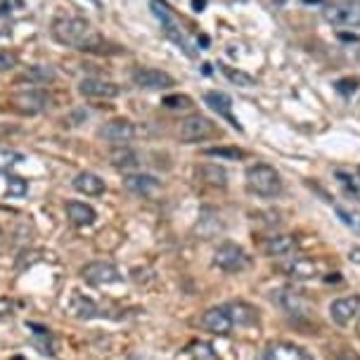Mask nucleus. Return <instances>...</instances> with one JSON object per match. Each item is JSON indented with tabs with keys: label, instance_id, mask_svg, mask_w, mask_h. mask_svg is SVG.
Wrapping results in <instances>:
<instances>
[{
	"label": "nucleus",
	"instance_id": "bb28decb",
	"mask_svg": "<svg viewBox=\"0 0 360 360\" xmlns=\"http://www.w3.org/2000/svg\"><path fill=\"white\" fill-rule=\"evenodd\" d=\"M57 79V72L53 67H43V64H36V67H29L27 72L22 74V81H29L34 86H48Z\"/></svg>",
	"mask_w": 360,
	"mask_h": 360
},
{
	"label": "nucleus",
	"instance_id": "c9c22d12",
	"mask_svg": "<svg viewBox=\"0 0 360 360\" xmlns=\"http://www.w3.org/2000/svg\"><path fill=\"white\" fill-rule=\"evenodd\" d=\"M24 8V0H0V15H10Z\"/></svg>",
	"mask_w": 360,
	"mask_h": 360
},
{
	"label": "nucleus",
	"instance_id": "a211bd4d",
	"mask_svg": "<svg viewBox=\"0 0 360 360\" xmlns=\"http://www.w3.org/2000/svg\"><path fill=\"white\" fill-rule=\"evenodd\" d=\"M204 102H207V105L214 109V112H218V117L228 119L230 126L237 128V131H242L240 121L233 117V100H230V95L218 93V90H209V93L204 95Z\"/></svg>",
	"mask_w": 360,
	"mask_h": 360
},
{
	"label": "nucleus",
	"instance_id": "a19ab883",
	"mask_svg": "<svg viewBox=\"0 0 360 360\" xmlns=\"http://www.w3.org/2000/svg\"><path fill=\"white\" fill-rule=\"evenodd\" d=\"M356 330H358V334H360V320H358V327H356Z\"/></svg>",
	"mask_w": 360,
	"mask_h": 360
},
{
	"label": "nucleus",
	"instance_id": "7ed1b4c3",
	"mask_svg": "<svg viewBox=\"0 0 360 360\" xmlns=\"http://www.w3.org/2000/svg\"><path fill=\"white\" fill-rule=\"evenodd\" d=\"M327 24L339 29H358L360 27V0H337L323 8Z\"/></svg>",
	"mask_w": 360,
	"mask_h": 360
},
{
	"label": "nucleus",
	"instance_id": "37998d69",
	"mask_svg": "<svg viewBox=\"0 0 360 360\" xmlns=\"http://www.w3.org/2000/svg\"><path fill=\"white\" fill-rule=\"evenodd\" d=\"M93 3H98V0H93Z\"/></svg>",
	"mask_w": 360,
	"mask_h": 360
},
{
	"label": "nucleus",
	"instance_id": "4be33fe9",
	"mask_svg": "<svg viewBox=\"0 0 360 360\" xmlns=\"http://www.w3.org/2000/svg\"><path fill=\"white\" fill-rule=\"evenodd\" d=\"M197 178L211 188H225L228 185V171L218 164H202L197 166Z\"/></svg>",
	"mask_w": 360,
	"mask_h": 360
},
{
	"label": "nucleus",
	"instance_id": "7c9ffc66",
	"mask_svg": "<svg viewBox=\"0 0 360 360\" xmlns=\"http://www.w3.org/2000/svg\"><path fill=\"white\" fill-rule=\"evenodd\" d=\"M192 358L195 360H221L218 358V353L214 351V346L207 344V342H197V344H192Z\"/></svg>",
	"mask_w": 360,
	"mask_h": 360
},
{
	"label": "nucleus",
	"instance_id": "f257e3e1",
	"mask_svg": "<svg viewBox=\"0 0 360 360\" xmlns=\"http://www.w3.org/2000/svg\"><path fill=\"white\" fill-rule=\"evenodd\" d=\"M53 38L57 43L83 50V53H102L105 50L102 36L81 17H57L53 22Z\"/></svg>",
	"mask_w": 360,
	"mask_h": 360
},
{
	"label": "nucleus",
	"instance_id": "1a4fd4ad",
	"mask_svg": "<svg viewBox=\"0 0 360 360\" xmlns=\"http://www.w3.org/2000/svg\"><path fill=\"white\" fill-rule=\"evenodd\" d=\"M280 273L294 282H308L318 278V263L306 256H292L285 263H280Z\"/></svg>",
	"mask_w": 360,
	"mask_h": 360
},
{
	"label": "nucleus",
	"instance_id": "ddd939ff",
	"mask_svg": "<svg viewBox=\"0 0 360 360\" xmlns=\"http://www.w3.org/2000/svg\"><path fill=\"white\" fill-rule=\"evenodd\" d=\"M100 135L107 140V143L121 147V145L131 143L135 135H138V128H135L133 121H128V119H114V121H109L105 128H102Z\"/></svg>",
	"mask_w": 360,
	"mask_h": 360
},
{
	"label": "nucleus",
	"instance_id": "4468645a",
	"mask_svg": "<svg viewBox=\"0 0 360 360\" xmlns=\"http://www.w3.org/2000/svg\"><path fill=\"white\" fill-rule=\"evenodd\" d=\"M360 313V297H342V299H334L330 304V315L337 325H351L353 320L358 318Z\"/></svg>",
	"mask_w": 360,
	"mask_h": 360
},
{
	"label": "nucleus",
	"instance_id": "ea45409f",
	"mask_svg": "<svg viewBox=\"0 0 360 360\" xmlns=\"http://www.w3.org/2000/svg\"><path fill=\"white\" fill-rule=\"evenodd\" d=\"M334 360H356V356H351V353H342V356L334 358Z\"/></svg>",
	"mask_w": 360,
	"mask_h": 360
},
{
	"label": "nucleus",
	"instance_id": "5701e85b",
	"mask_svg": "<svg viewBox=\"0 0 360 360\" xmlns=\"http://www.w3.org/2000/svg\"><path fill=\"white\" fill-rule=\"evenodd\" d=\"M67 214H69V221L74 225H79V228H86V225H93L98 214H95L93 207H88V204L83 202H69L67 204Z\"/></svg>",
	"mask_w": 360,
	"mask_h": 360
},
{
	"label": "nucleus",
	"instance_id": "f03ea898",
	"mask_svg": "<svg viewBox=\"0 0 360 360\" xmlns=\"http://www.w3.org/2000/svg\"><path fill=\"white\" fill-rule=\"evenodd\" d=\"M247 188L259 197H278L282 192L280 173L268 164H254L247 169Z\"/></svg>",
	"mask_w": 360,
	"mask_h": 360
},
{
	"label": "nucleus",
	"instance_id": "c85d7f7f",
	"mask_svg": "<svg viewBox=\"0 0 360 360\" xmlns=\"http://www.w3.org/2000/svg\"><path fill=\"white\" fill-rule=\"evenodd\" d=\"M204 154L214 159H225V162H237V159L247 157L244 150H237V147H211V150H204Z\"/></svg>",
	"mask_w": 360,
	"mask_h": 360
},
{
	"label": "nucleus",
	"instance_id": "4c0bfd02",
	"mask_svg": "<svg viewBox=\"0 0 360 360\" xmlns=\"http://www.w3.org/2000/svg\"><path fill=\"white\" fill-rule=\"evenodd\" d=\"M349 259L353 261V263H360V247H353L351 252H349Z\"/></svg>",
	"mask_w": 360,
	"mask_h": 360
},
{
	"label": "nucleus",
	"instance_id": "0eeeda50",
	"mask_svg": "<svg viewBox=\"0 0 360 360\" xmlns=\"http://www.w3.org/2000/svg\"><path fill=\"white\" fill-rule=\"evenodd\" d=\"M81 278L88 282V285L95 287H107V285H117V282L124 280L121 270L109 261H93L88 266L81 268Z\"/></svg>",
	"mask_w": 360,
	"mask_h": 360
},
{
	"label": "nucleus",
	"instance_id": "f8f14e48",
	"mask_svg": "<svg viewBox=\"0 0 360 360\" xmlns=\"http://www.w3.org/2000/svg\"><path fill=\"white\" fill-rule=\"evenodd\" d=\"M199 325H202L204 330L211 332V334H218V337H228V334L233 332V327H235L233 318H230V313L225 311V306L209 308V311L202 315Z\"/></svg>",
	"mask_w": 360,
	"mask_h": 360
},
{
	"label": "nucleus",
	"instance_id": "473e14b6",
	"mask_svg": "<svg viewBox=\"0 0 360 360\" xmlns=\"http://www.w3.org/2000/svg\"><path fill=\"white\" fill-rule=\"evenodd\" d=\"M162 105L169 107V109H190L192 100L188 98V95H169V98H164Z\"/></svg>",
	"mask_w": 360,
	"mask_h": 360
},
{
	"label": "nucleus",
	"instance_id": "a878e982",
	"mask_svg": "<svg viewBox=\"0 0 360 360\" xmlns=\"http://www.w3.org/2000/svg\"><path fill=\"white\" fill-rule=\"evenodd\" d=\"M27 330L34 332V344L38 346V351L45 356H55V344H53V334L48 327L38 325V323H27Z\"/></svg>",
	"mask_w": 360,
	"mask_h": 360
},
{
	"label": "nucleus",
	"instance_id": "423d86ee",
	"mask_svg": "<svg viewBox=\"0 0 360 360\" xmlns=\"http://www.w3.org/2000/svg\"><path fill=\"white\" fill-rule=\"evenodd\" d=\"M214 263L225 273H242V270L249 268V256L247 252L240 247V244H233V242H223L221 247L216 249L214 254Z\"/></svg>",
	"mask_w": 360,
	"mask_h": 360
},
{
	"label": "nucleus",
	"instance_id": "e433bc0d",
	"mask_svg": "<svg viewBox=\"0 0 360 360\" xmlns=\"http://www.w3.org/2000/svg\"><path fill=\"white\" fill-rule=\"evenodd\" d=\"M12 311H15V301L0 297V318H5V315H12Z\"/></svg>",
	"mask_w": 360,
	"mask_h": 360
},
{
	"label": "nucleus",
	"instance_id": "cd10ccee",
	"mask_svg": "<svg viewBox=\"0 0 360 360\" xmlns=\"http://www.w3.org/2000/svg\"><path fill=\"white\" fill-rule=\"evenodd\" d=\"M218 67H221V72L225 74V79H228L230 83H235V86H242V88H254L256 86V79L252 74L230 67V64H218Z\"/></svg>",
	"mask_w": 360,
	"mask_h": 360
},
{
	"label": "nucleus",
	"instance_id": "6ab92c4d",
	"mask_svg": "<svg viewBox=\"0 0 360 360\" xmlns=\"http://www.w3.org/2000/svg\"><path fill=\"white\" fill-rule=\"evenodd\" d=\"M294 249H297V240H294L292 235H273L263 242V252H266V256H275V259L294 254Z\"/></svg>",
	"mask_w": 360,
	"mask_h": 360
},
{
	"label": "nucleus",
	"instance_id": "412c9836",
	"mask_svg": "<svg viewBox=\"0 0 360 360\" xmlns=\"http://www.w3.org/2000/svg\"><path fill=\"white\" fill-rule=\"evenodd\" d=\"M74 190H79L81 195H88V197H98L105 192V180L90 171H83L74 178Z\"/></svg>",
	"mask_w": 360,
	"mask_h": 360
},
{
	"label": "nucleus",
	"instance_id": "9b49d317",
	"mask_svg": "<svg viewBox=\"0 0 360 360\" xmlns=\"http://www.w3.org/2000/svg\"><path fill=\"white\" fill-rule=\"evenodd\" d=\"M133 83L138 88L145 90H166L171 86H176L171 74L162 72V69H152V67H140L133 72Z\"/></svg>",
	"mask_w": 360,
	"mask_h": 360
},
{
	"label": "nucleus",
	"instance_id": "39448f33",
	"mask_svg": "<svg viewBox=\"0 0 360 360\" xmlns=\"http://www.w3.org/2000/svg\"><path fill=\"white\" fill-rule=\"evenodd\" d=\"M218 135V126L214 124L211 119L207 117H190L180 124V131H178V138L183 140L185 145H192V143H204L209 138H216Z\"/></svg>",
	"mask_w": 360,
	"mask_h": 360
},
{
	"label": "nucleus",
	"instance_id": "f3484780",
	"mask_svg": "<svg viewBox=\"0 0 360 360\" xmlns=\"http://www.w3.org/2000/svg\"><path fill=\"white\" fill-rule=\"evenodd\" d=\"M263 360H313V356L301 346L294 344H270L266 351H263Z\"/></svg>",
	"mask_w": 360,
	"mask_h": 360
},
{
	"label": "nucleus",
	"instance_id": "20e7f679",
	"mask_svg": "<svg viewBox=\"0 0 360 360\" xmlns=\"http://www.w3.org/2000/svg\"><path fill=\"white\" fill-rule=\"evenodd\" d=\"M150 5H152V10H154V15H157V19L162 22V27H164V34L171 38L173 43L176 45H180V48L185 50L190 57L195 55L190 50V43H188V38H185V34H183V29H180V24H178V19H176V15L171 12V8L169 5L164 3V0H150Z\"/></svg>",
	"mask_w": 360,
	"mask_h": 360
},
{
	"label": "nucleus",
	"instance_id": "72a5a7b5",
	"mask_svg": "<svg viewBox=\"0 0 360 360\" xmlns=\"http://www.w3.org/2000/svg\"><path fill=\"white\" fill-rule=\"evenodd\" d=\"M337 214L346 225H349V228H353L356 233H360V214H358V211H346L342 207H337Z\"/></svg>",
	"mask_w": 360,
	"mask_h": 360
},
{
	"label": "nucleus",
	"instance_id": "393cba45",
	"mask_svg": "<svg viewBox=\"0 0 360 360\" xmlns=\"http://www.w3.org/2000/svg\"><path fill=\"white\" fill-rule=\"evenodd\" d=\"M72 313L81 320H90V318H100V315H105L102 313V308L95 304L93 299H86V297H81V294H76V297L72 299Z\"/></svg>",
	"mask_w": 360,
	"mask_h": 360
},
{
	"label": "nucleus",
	"instance_id": "aec40b11",
	"mask_svg": "<svg viewBox=\"0 0 360 360\" xmlns=\"http://www.w3.org/2000/svg\"><path fill=\"white\" fill-rule=\"evenodd\" d=\"M225 311L230 313L233 323L237 327H247V325H254L259 320V313H256L254 306H249L247 301H233V304L225 306Z\"/></svg>",
	"mask_w": 360,
	"mask_h": 360
},
{
	"label": "nucleus",
	"instance_id": "f704fd0d",
	"mask_svg": "<svg viewBox=\"0 0 360 360\" xmlns=\"http://www.w3.org/2000/svg\"><path fill=\"white\" fill-rule=\"evenodd\" d=\"M19 57L12 50H0V72H8V69L17 67Z\"/></svg>",
	"mask_w": 360,
	"mask_h": 360
},
{
	"label": "nucleus",
	"instance_id": "6e6552de",
	"mask_svg": "<svg viewBox=\"0 0 360 360\" xmlns=\"http://www.w3.org/2000/svg\"><path fill=\"white\" fill-rule=\"evenodd\" d=\"M273 301L285 313L292 315V318H308V315H311V308H308L306 297L301 292H297L294 287H280V289H275V292H273Z\"/></svg>",
	"mask_w": 360,
	"mask_h": 360
},
{
	"label": "nucleus",
	"instance_id": "79ce46f5",
	"mask_svg": "<svg viewBox=\"0 0 360 360\" xmlns=\"http://www.w3.org/2000/svg\"><path fill=\"white\" fill-rule=\"evenodd\" d=\"M358 62H360V53H358Z\"/></svg>",
	"mask_w": 360,
	"mask_h": 360
},
{
	"label": "nucleus",
	"instance_id": "b1692460",
	"mask_svg": "<svg viewBox=\"0 0 360 360\" xmlns=\"http://www.w3.org/2000/svg\"><path fill=\"white\" fill-rule=\"evenodd\" d=\"M109 159H112V166H117V169H138L140 164V154L131 150V147H126V145H121L117 147L112 154H109Z\"/></svg>",
	"mask_w": 360,
	"mask_h": 360
},
{
	"label": "nucleus",
	"instance_id": "58836bf2",
	"mask_svg": "<svg viewBox=\"0 0 360 360\" xmlns=\"http://www.w3.org/2000/svg\"><path fill=\"white\" fill-rule=\"evenodd\" d=\"M204 5H207V0H192V8H195L197 12H199V10H202V8H204Z\"/></svg>",
	"mask_w": 360,
	"mask_h": 360
},
{
	"label": "nucleus",
	"instance_id": "2eb2a0df",
	"mask_svg": "<svg viewBox=\"0 0 360 360\" xmlns=\"http://www.w3.org/2000/svg\"><path fill=\"white\" fill-rule=\"evenodd\" d=\"M124 185L128 192H133V195H138V197H154L162 190L159 180L154 176H147V173H128L124 178Z\"/></svg>",
	"mask_w": 360,
	"mask_h": 360
},
{
	"label": "nucleus",
	"instance_id": "dca6fc26",
	"mask_svg": "<svg viewBox=\"0 0 360 360\" xmlns=\"http://www.w3.org/2000/svg\"><path fill=\"white\" fill-rule=\"evenodd\" d=\"M79 90H81V95H86V98H95V100H112L119 95L117 83L105 81V79H83Z\"/></svg>",
	"mask_w": 360,
	"mask_h": 360
},
{
	"label": "nucleus",
	"instance_id": "c756f323",
	"mask_svg": "<svg viewBox=\"0 0 360 360\" xmlns=\"http://www.w3.org/2000/svg\"><path fill=\"white\" fill-rule=\"evenodd\" d=\"M24 162V154L15 150H0V173H8L17 164Z\"/></svg>",
	"mask_w": 360,
	"mask_h": 360
},
{
	"label": "nucleus",
	"instance_id": "2f4dec72",
	"mask_svg": "<svg viewBox=\"0 0 360 360\" xmlns=\"http://www.w3.org/2000/svg\"><path fill=\"white\" fill-rule=\"evenodd\" d=\"M27 190H29V185H27V180H24V178H19V176H10L8 178L10 197H24V195H27Z\"/></svg>",
	"mask_w": 360,
	"mask_h": 360
},
{
	"label": "nucleus",
	"instance_id": "9d476101",
	"mask_svg": "<svg viewBox=\"0 0 360 360\" xmlns=\"http://www.w3.org/2000/svg\"><path fill=\"white\" fill-rule=\"evenodd\" d=\"M12 105L24 114H38L50 105V95L43 88L19 90V93L12 95Z\"/></svg>",
	"mask_w": 360,
	"mask_h": 360
}]
</instances>
